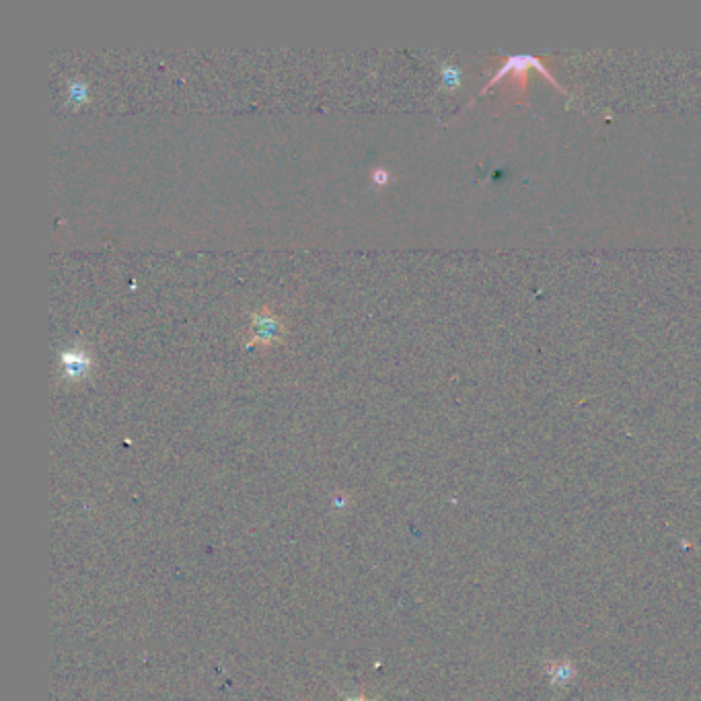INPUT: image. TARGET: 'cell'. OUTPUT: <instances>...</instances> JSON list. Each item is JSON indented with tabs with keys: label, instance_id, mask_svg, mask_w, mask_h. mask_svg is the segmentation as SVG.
<instances>
[{
	"label": "cell",
	"instance_id": "6da1fadb",
	"mask_svg": "<svg viewBox=\"0 0 701 701\" xmlns=\"http://www.w3.org/2000/svg\"><path fill=\"white\" fill-rule=\"evenodd\" d=\"M529 70H539V72H541L553 87H558L560 91H564V93L568 95V89L562 87V83H560L558 76L553 74L551 66L545 64V58L534 56V54H510V56H506V60L498 66L496 74L490 78V83L483 85L481 93H486L490 87L498 85L504 76H510V78H512V85H514V91H516V97H525V93H527V72H529Z\"/></svg>",
	"mask_w": 701,
	"mask_h": 701
},
{
	"label": "cell",
	"instance_id": "7a4b0ae2",
	"mask_svg": "<svg viewBox=\"0 0 701 701\" xmlns=\"http://www.w3.org/2000/svg\"><path fill=\"white\" fill-rule=\"evenodd\" d=\"M286 335V323L284 319L269 306H260L251 313V334L247 337L245 346H262L271 348L276 344H282Z\"/></svg>",
	"mask_w": 701,
	"mask_h": 701
},
{
	"label": "cell",
	"instance_id": "3957f363",
	"mask_svg": "<svg viewBox=\"0 0 701 701\" xmlns=\"http://www.w3.org/2000/svg\"><path fill=\"white\" fill-rule=\"evenodd\" d=\"M93 354L85 344H70L58 356V376L62 383H80L93 370Z\"/></svg>",
	"mask_w": 701,
	"mask_h": 701
},
{
	"label": "cell",
	"instance_id": "277c9868",
	"mask_svg": "<svg viewBox=\"0 0 701 701\" xmlns=\"http://www.w3.org/2000/svg\"><path fill=\"white\" fill-rule=\"evenodd\" d=\"M545 672H547L549 683H551L553 687H566V685H569V683L574 681V677H576V668H574V665L568 663V660L547 665V667H545Z\"/></svg>",
	"mask_w": 701,
	"mask_h": 701
},
{
	"label": "cell",
	"instance_id": "5b68a950",
	"mask_svg": "<svg viewBox=\"0 0 701 701\" xmlns=\"http://www.w3.org/2000/svg\"><path fill=\"white\" fill-rule=\"evenodd\" d=\"M91 97L89 93V83L83 76H72L66 80V103L68 105H85Z\"/></svg>",
	"mask_w": 701,
	"mask_h": 701
},
{
	"label": "cell",
	"instance_id": "8992f818",
	"mask_svg": "<svg viewBox=\"0 0 701 701\" xmlns=\"http://www.w3.org/2000/svg\"><path fill=\"white\" fill-rule=\"evenodd\" d=\"M370 181L374 183V185H387L389 181H391V171L387 167H372L370 169Z\"/></svg>",
	"mask_w": 701,
	"mask_h": 701
},
{
	"label": "cell",
	"instance_id": "52a82bcc",
	"mask_svg": "<svg viewBox=\"0 0 701 701\" xmlns=\"http://www.w3.org/2000/svg\"><path fill=\"white\" fill-rule=\"evenodd\" d=\"M457 78H459V72H457V68L448 66V64H442V80H444L446 85H455V83H457Z\"/></svg>",
	"mask_w": 701,
	"mask_h": 701
},
{
	"label": "cell",
	"instance_id": "ba28073f",
	"mask_svg": "<svg viewBox=\"0 0 701 701\" xmlns=\"http://www.w3.org/2000/svg\"><path fill=\"white\" fill-rule=\"evenodd\" d=\"M348 506H350V496L348 494H335L334 498H332V508H335V510H344Z\"/></svg>",
	"mask_w": 701,
	"mask_h": 701
},
{
	"label": "cell",
	"instance_id": "9c48e42d",
	"mask_svg": "<svg viewBox=\"0 0 701 701\" xmlns=\"http://www.w3.org/2000/svg\"><path fill=\"white\" fill-rule=\"evenodd\" d=\"M344 698V701H370V700H367L364 695H356V698H352V695H341Z\"/></svg>",
	"mask_w": 701,
	"mask_h": 701
}]
</instances>
